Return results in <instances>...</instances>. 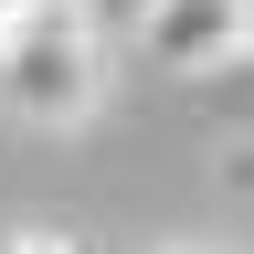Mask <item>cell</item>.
<instances>
[{
    "mask_svg": "<svg viewBox=\"0 0 254 254\" xmlns=\"http://www.w3.org/2000/svg\"><path fill=\"white\" fill-rule=\"evenodd\" d=\"M0 106L21 127H85L106 106V21H95V0H21L0 21Z\"/></svg>",
    "mask_w": 254,
    "mask_h": 254,
    "instance_id": "1",
    "label": "cell"
},
{
    "mask_svg": "<svg viewBox=\"0 0 254 254\" xmlns=\"http://www.w3.org/2000/svg\"><path fill=\"white\" fill-rule=\"evenodd\" d=\"M138 53L159 74H222L254 53V11L244 0H148L138 11Z\"/></svg>",
    "mask_w": 254,
    "mask_h": 254,
    "instance_id": "2",
    "label": "cell"
},
{
    "mask_svg": "<svg viewBox=\"0 0 254 254\" xmlns=\"http://www.w3.org/2000/svg\"><path fill=\"white\" fill-rule=\"evenodd\" d=\"M0 254H95V244H85V233H64V222H21Z\"/></svg>",
    "mask_w": 254,
    "mask_h": 254,
    "instance_id": "3",
    "label": "cell"
},
{
    "mask_svg": "<svg viewBox=\"0 0 254 254\" xmlns=\"http://www.w3.org/2000/svg\"><path fill=\"white\" fill-rule=\"evenodd\" d=\"M11 11H21V0H0V21H11Z\"/></svg>",
    "mask_w": 254,
    "mask_h": 254,
    "instance_id": "4",
    "label": "cell"
},
{
    "mask_svg": "<svg viewBox=\"0 0 254 254\" xmlns=\"http://www.w3.org/2000/svg\"><path fill=\"white\" fill-rule=\"evenodd\" d=\"M244 11H254V0H244Z\"/></svg>",
    "mask_w": 254,
    "mask_h": 254,
    "instance_id": "5",
    "label": "cell"
}]
</instances>
